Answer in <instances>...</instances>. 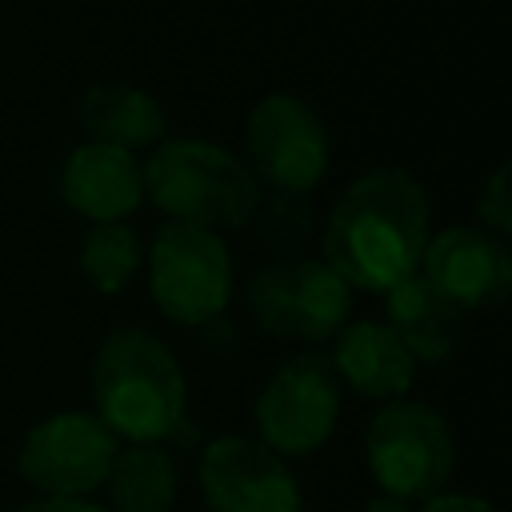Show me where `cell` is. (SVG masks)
<instances>
[{
	"label": "cell",
	"mask_w": 512,
	"mask_h": 512,
	"mask_svg": "<svg viewBox=\"0 0 512 512\" xmlns=\"http://www.w3.org/2000/svg\"><path fill=\"white\" fill-rule=\"evenodd\" d=\"M428 224V192L408 168H368L336 196L324 220V264L348 288L384 296L420 272Z\"/></svg>",
	"instance_id": "cell-1"
},
{
	"label": "cell",
	"mask_w": 512,
	"mask_h": 512,
	"mask_svg": "<svg viewBox=\"0 0 512 512\" xmlns=\"http://www.w3.org/2000/svg\"><path fill=\"white\" fill-rule=\"evenodd\" d=\"M96 420L128 444H164L184 428L188 384L168 344L144 328H116L92 360Z\"/></svg>",
	"instance_id": "cell-2"
},
{
	"label": "cell",
	"mask_w": 512,
	"mask_h": 512,
	"mask_svg": "<svg viewBox=\"0 0 512 512\" xmlns=\"http://www.w3.org/2000/svg\"><path fill=\"white\" fill-rule=\"evenodd\" d=\"M140 172L144 200H152L168 220L208 232L248 228L264 196L260 180L236 152L192 136L160 140Z\"/></svg>",
	"instance_id": "cell-3"
},
{
	"label": "cell",
	"mask_w": 512,
	"mask_h": 512,
	"mask_svg": "<svg viewBox=\"0 0 512 512\" xmlns=\"http://www.w3.org/2000/svg\"><path fill=\"white\" fill-rule=\"evenodd\" d=\"M368 472L380 484V496L392 500H428L444 492L452 476V428L448 420L420 400H388L364 436Z\"/></svg>",
	"instance_id": "cell-4"
},
{
	"label": "cell",
	"mask_w": 512,
	"mask_h": 512,
	"mask_svg": "<svg viewBox=\"0 0 512 512\" xmlns=\"http://www.w3.org/2000/svg\"><path fill=\"white\" fill-rule=\"evenodd\" d=\"M148 292L172 324H208L232 296V256L220 232L168 220L148 248Z\"/></svg>",
	"instance_id": "cell-5"
},
{
	"label": "cell",
	"mask_w": 512,
	"mask_h": 512,
	"mask_svg": "<svg viewBox=\"0 0 512 512\" xmlns=\"http://www.w3.org/2000/svg\"><path fill=\"white\" fill-rule=\"evenodd\" d=\"M244 304L268 336L320 344L352 316V288L312 256L272 260L244 284Z\"/></svg>",
	"instance_id": "cell-6"
},
{
	"label": "cell",
	"mask_w": 512,
	"mask_h": 512,
	"mask_svg": "<svg viewBox=\"0 0 512 512\" xmlns=\"http://www.w3.org/2000/svg\"><path fill=\"white\" fill-rule=\"evenodd\" d=\"M332 140L324 116L292 92L264 96L244 124V164L272 192L308 196L328 172Z\"/></svg>",
	"instance_id": "cell-7"
},
{
	"label": "cell",
	"mask_w": 512,
	"mask_h": 512,
	"mask_svg": "<svg viewBox=\"0 0 512 512\" xmlns=\"http://www.w3.org/2000/svg\"><path fill=\"white\" fill-rule=\"evenodd\" d=\"M260 444L284 456H308L328 444L340 420V376L324 352L288 356L256 396Z\"/></svg>",
	"instance_id": "cell-8"
},
{
	"label": "cell",
	"mask_w": 512,
	"mask_h": 512,
	"mask_svg": "<svg viewBox=\"0 0 512 512\" xmlns=\"http://www.w3.org/2000/svg\"><path fill=\"white\" fill-rule=\"evenodd\" d=\"M116 452L120 440L92 412H56L24 436L16 468L44 496L84 500L104 484Z\"/></svg>",
	"instance_id": "cell-9"
},
{
	"label": "cell",
	"mask_w": 512,
	"mask_h": 512,
	"mask_svg": "<svg viewBox=\"0 0 512 512\" xmlns=\"http://www.w3.org/2000/svg\"><path fill=\"white\" fill-rule=\"evenodd\" d=\"M200 492L212 512H300L296 476L252 436H216L204 448Z\"/></svg>",
	"instance_id": "cell-10"
},
{
	"label": "cell",
	"mask_w": 512,
	"mask_h": 512,
	"mask_svg": "<svg viewBox=\"0 0 512 512\" xmlns=\"http://www.w3.org/2000/svg\"><path fill=\"white\" fill-rule=\"evenodd\" d=\"M420 276L448 296L460 312L496 308L512 292V256L508 244L476 224H452L428 236L420 256Z\"/></svg>",
	"instance_id": "cell-11"
},
{
	"label": "cell",
	"mask_w": 512,
	"mask_h": 512,
	"mask_svg": "<svg viewBox=\"0 0 512 512\" xmlns=\"http://www.w3.org/2000/svg\"><path fill=\"white\" fill-rule=\"evenodd\" d=\"M60 196L92 224L128 220L144 204V172L132 160V152L84 140L64 160Z\"/></svg>",
	"instance_id": "cell-12"
},
{
	"label": "cell",
	"mask_w": 512,
	"mask_h": 512,
	"mask_svg": "<svg viewBox=\"0 0 512 512\" xmlns=\"http://www.w3.org/2000/svg\"><path fill=\"white\" fill-rule=\"evenodd\" d=\"M332 368L340 376V384H348L352 392L368 396V400H404V392L412 388L416 376V360L408 356V348L396 340V332L384 320H352L336 332V348H332Z\"/></svg>",
	"instance_id": "cell-13"
},
{
	"label": "cell",
	"mask_w": 512,
	"mask_h": 512,
	"mask_svg": "<svg viewBox=\"0 0 512 512\" xmlns=\"http://www.w3.org/2000/svg\"><path fill=\"white\" fill-rule=\"evenodd\" d=\"M384 312V324L396 332V340L408 348L416 364H440L460 348L464 312L448 296H440L420 272L384 292Z\"/></svg>",
	"instance_id": "cell-14"
},
{
	"label": "cell",
	"mask_w": 512,
	"mask_h": 512,
	"mask_svg": "<svg viewBox=\"0 0 512 512\" xmlns=\"http://www.w3.org/2000/svg\"><path fill=\"white\" fill-rule=\"evenodd\" d=\"M80 124L92 144H112L124 152L164 140V108L156 96L120 80L92 84L80 96Z\"/></svg>",
	"instance_id": "cell-15"
},
{
	"label": "cell",
	"mask_w": 512,
	"mask_h": 512,
	"mask_svg": "<svg viewBox=\"0 0 512 512\" xmlns=\"http://www.w3.org/2000/svg\"><path fill=\"white\" fill-rule=\"evenodd\" d=\"M104 488H108L104 512H172L176 464L160 444H128L116 452Z\"/></svg>",
	"instance_id": "cell-16"
},
{
	"label": "cell",
	"mask_w": 512,
	"mask_h": 512,
	"mask_svg": "<svg viewBox=\"0 0 512 512\" xmlns=\"http://www.w3.org/2000/svg\"><path fill=\"white\" fill-rule=\"evenodd\" d=\"M144 252H140V236L124 224V220H108V224H92L84 232L80 244V268L88 276V284L104 296H116L140 268Z\"/></svg>",
	"instance_id": "cell-17"
},
{
	"label": "cell",
	"mask_w": 512,
	"mask_h": 512,
	"mask_svg": "<svg viewBox=\"0 0 512 512\" xmlns=\"http://www.w3.org/2000/svg\"><path fill=\"white\" fill-rule=\"evenodd\" d=\"M252 220H256V232H260L276 252H292V248L308 236V224H312L308 196H296V192L260 196V208H256Z\"/></svg>",
	"instance_id": "cell-18"
},
{
	"label": "cell",
	"mask_w": 512,
	"mask_h": 512,
	"mask_svg": "<svg viewBox=\"0 0 512 512\" xmlns=\"http://www.w3.org/2000/svg\"><path fill=\"white\" fill-rule=\"evenodd\" d=\"M476 216H480V228L492 232L496 240H508L512 236V168L508 164H496L492 176L480 184V192H476Z\"/></svg>",
	"instance_id": "cell-19"
},
{
	"label": "cell",
	"mask_w": 512,
	"mask_h": 512,
	"mask_svg": "<svg viewBox=\"0 0 512 512\" xmlns=\"http://www.w3.org/2000/svg\"><path fill=\"white\" fill-rule=\"evenodd\" d=\"M420 512H500V508L484 496H472V492H436L424 500Z\"/></svg>",
	"instance_id": "cell-20"
},
{
	"label": "cell",
	"mask_w": 512,
	"mask_h": 512,
	"mask_svg": "<svg viewBox=\"0 0 512 512\" xmlns=\"http://www.w3.org/2000/svg\"><path fill=\"white\" fill-rule=\"evenodd\" d=\"M16 512H104V508H100V504H92V500L44 496V500H32V504H24V508H16Z\"/></svg>",
	"instance_id": "cell-21"
},
{
	"label": "cell",
	"mask_w": 512,
	"mask_h": 512,
	"mask_svg": "<svg viewBox=\"0 0 512 512\" xmlns=\"http://www.w3.org/2000/svg\"><path fill=\"white\" fill-rule=\"evenodd\" d=\"M360 512H412V508H408L404 500H392V496H372Z\"/></svg>",
	"instance_id": "cell-22"
}]
</instances>
